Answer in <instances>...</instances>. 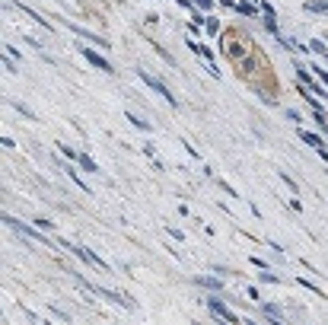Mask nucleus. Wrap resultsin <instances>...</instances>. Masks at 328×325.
I'll return each instance as SVG.
<instances>
[{"label": "nucleus", "mask_w": 328, "mask_h": 325, "mask_svg": "<svg viewBox=\"0 0 328 325\" xmlns=\"http://www.w3.org/2000/svg\"><path fill=\"white\" fill-rule=\"evenodd\" d=\"M137 77H140L143 83H147V86H150V89H156V93H159V96H163V99H166V102H169V105H179V99H175V96H172V89H169V86H166V83H163V80H156V77H153V73H147V70H137Z\"/></svg>", "instance_id": "f257e3e1"}, {"label": "nucleus", "mask_w": 328, "mask_h": 325, "mask_svg": "<svg viewBox=\"0 0 328 325\" xmlns=\"http://www.w3.org/2000/svg\"><path fill=\"white\" fill-rule=\"evenodd\" d=\"M3 223H6V226H10V230H16V233H22V236H26V239H35V243H42V246H48V239H45V236H42V233H39V230H29V226H26V223H19V220H16V217H3Z\"/></svg>", "instance_id": "f03ea898"}, {"label": "nucleus", "mask_w": 328, "mask_h": 325, "mask_svg": "<svg viewBox=\"0 0 328 325\" xmlns=\"http://www.w3.org/2000/svg\"><path fill=\"white\" fill-rule=\"evenodd\" d=\"M207 309H210L213 316H217V319H223V322H233V325L239 322V316H236L233 309H226V306H223V300H213V297H207Z\"/></svg>", "instance_id": "7ed1b4c3"}, {"label": "nucleus", "mask_w": 328, "mask_h": 325, "mask_svg": "<svg viewBox=\"0 0 328 325\" xmlns=\"http://www.w3.org/2000/svg\"><path fill=\"white\" fill-rule=\"evenodd\" d=\"M80 55H83V58H86V61H89V64H93V67H99V70H102V73H112V64H109V61H105V58H102V55H99V51H93V48H86V45H80Z\"/></svg>", "instance_id": "20e7f679"}, {"label": "nucleus", "mask_w": 328, "mask_h": 325, "mask_svg": "<svg viewBox=\"0 0 328 325\" xmlns=\"http://www.w3.org/2000/svg\"><path fill=\"white\" fill-rule=\"evenodd\" d=\"M296 77H300V83L309 89V93H316V96H325V89L319 86V83H316V77H312V73H309L303 64H296Z\"/></svg>", "instance_id": "39448f33"}, {"label": "nucleus", "mask_w": 328, "mask_h": 325, "mask_svg": "<svg viewBox=\"0 0 328 325\" xmlns=\"http://www.w3.org/2000/svg\"><path fill=\"white\" fill-rule=\"evenodd\" d=\"M300 140H303V143H309V147H316V153H322V156H325V163H328V147H325V140H322V137H316L312 131H300Z\"/></svg>", "instance_id": "423d86ee"}, {"label": "nucleus", "mask_w": 328, "mask_h": 325, "mask_svg": "<svg viewBox=\"0 0 328 325\" xmlns=\"http://www.w3.org/2000/svg\"><path fill=\"white\" fill-rule=\"evenodd\" d=\"M70 29H73V32L80 35V39L93 42V45H99V48H109V45H105V39H102V35H93V32H86V29H83V26H73V22H70Z\"/></svg>", "instance_id": "0eeeda50"}, {"label": "nucleus", "mask_w": 328, "mask_h": 325, "mask_svg": "<svg viewBox=\"0 0 328 325\" xmlns=\"http://www.w3.org/2000/svg\"><path fill=\"white\" fill-rule=\"evenodd\" d=\"M77 163H80L86 172H99V166H96V160H93L89 153H80V156H77Z\"/></svg>", "instance_id": "6e6552de"}, {"label": "nucleus", "mask_w": 328, "mask_h": 325, "mask_svg": "<svg viewBox=\"0 0 328 325\" xmlns=\"http://www.w3.org/2000/svg\"><path fill=\"white\" fill-rule=\"evenodd\" d=\"M195 284H201V287H210V290H220V287H223V284L217 281V277H195Z\"/></svg>", "instance_id": "1a4fd4ad"}, {"label": "nucleus", "mask_w": 328, "mask_h": 325, "mask_svg": "<svg viewBox=\"0 0 328 325\" xmlns=\"http://www.w3.org/2000/svg\"><path fill=\"white\" fill-rule=\"evenodd\" d=\"M306 10H309V13H328V3H322V0H309Z\"/></svg>", "instance_id": "9d476101"}, {"label": "nucleus", "mask_w": 328, "mask_h": 325, "mask_svg": "<svg viewBox=\"0 0 328 325\" xmlns=\"http://www.w3.org/2000/svg\"><path fill=\"white\" fill-rule=\"evenodd\" d=\"M264 316H268V319H277V322L284 319V313H280L277 306H271V303H264Z\"/></svg>", "instance_id": "9b49d317"}, {"label": "nucleus", "mask_w": 328, "mask_h": 325, "mask_svg": "<svg viewBox=\"0 0 328 325\" xmlns=\"http://www.w3.org/2000/svg\"><path fill=\"white\" fill-rule=\"evenodd\" d=\"M204 29H207L210 35H217V32H220V22L213 19V16H204Z\"/></svg>", "instance_id": "f8f14e48"}, {"label": "nucleus", "mask_w": 328, "mask_h": 325, "mask_svg": "<svg viewBox=\"0 0 328 325\" xmlns=\"http://www.w3.org/2000/svg\"><path fill=\"white\" fill-rule=\"evenodd\" d=\"M236 13H242V16H255V6H252V3H236Z\"/></svg>", "instance_id": "ddd939ff"}, {"label": "nucleus", "mask_w": 328, "mask_h": 325, "mask_svg": "<svg viewBox=\"0 0 328 325\" xmlns=\"http://www.w3.org/2000/svg\"><path fill=\"white\" fill-rule=\"evenodd\" d=\"M309 48H312V51H316V55H319V58H325V61H328V48H325V45H322V42H312V45H309Z\"/></svg>", "instance_id": "4468645a"}, {"label": "nucleus", "mask_w": 328, "mask_h": 325, "mask_svg": "<svg viewBox=\"0 0 328 325\" xmlns=\"http://www.w3.org/2000/svg\"><path fill=\"white\" fill-rule=\"evenodd\" d=\"M128 122H131L134 128H140V131H150V125H147V122H140L137 115H131V112H128Z\"/></svg>", "instance_id": "2eb2a0df"}, {"label": "nucleus", "mask_w": 328, "mask_h": 325, "mask_svg": "<svg viewBox=\"0 0 328 325\" xmlns=\"http://www.w3.org/2000/svg\"><path fill=\"white\" fill-rule=\"evenodd\" d=\"M35 226H39V230H55V223L45 220V217H39V220H35Z\"/></svg>", "instance_id": "dca6fc26"}, {"label": "nucleus", "mask_w": 328, "mask_h": 325, "mask_svg": "<svg viewBox=\"0 0 328 325\" xmlns=\"http://www.w3.org/2000/svg\"><path fill=\"white\" fill-rule=\"evenodd\" d=\"M197 10H213V0H195Z\"/></svg>", "instance_id": "f3484780"}, {"label": "nucleus", "mask_w": 328, "mask_h": 325, "mask_svg": "<svg viewBox=\"0 0 328 325\" xmlns=\"http://www.w3.org/2000/svg\"><path fill=\"white\" fill-rule=\"evenodd\" d=\"M262 13H264V16H271V19H274V6H271V3H262Z\"/></svg>", "instance_id": "a211bd4d"}, {"label": "nucleus", "mask_w": 328, "mask_h": 325, "mask_svg": "<svg viewBox=\"0 0 328 325\" xmlns=\"http://www.w3.org/2000/svg\"><path fill=\"white\" fill-rule=\"evenodd\" d=\"M316 70H319V80H322L325 86H328V70H322V67H316Z\"/></svg>", "instance_id": "6ab92c4d"}]
</instances>
